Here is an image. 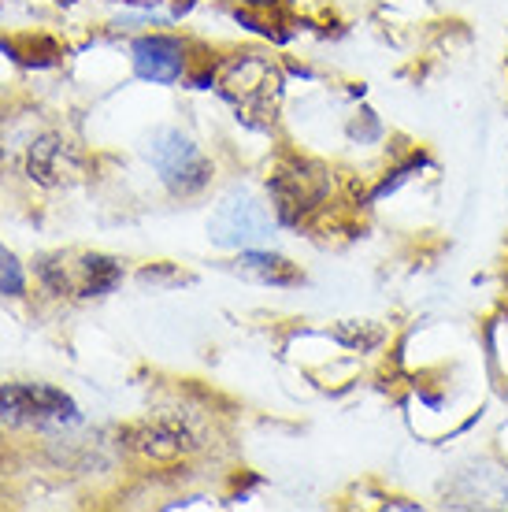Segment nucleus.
Returning <instances> with one entry per match:
<instances>
[{"mask_svg": "<svg viewBox=\"0 0 508 512\" xmlns=\"http://www.w3.org/2000/svg\"><path fill=\"white\" fill-rule=\"evenodd\" d=\"M271 231H275V219L264 201H256L249 190L227 193L208 223V234L219 249H253V245L267 242Z\"/></svg>", "mask_w": 508, "mask_h": 512, "instance_id": "f03ea898", "label": "nucleus"}, {"mask_svg": "<svg viewBox=\"0 0 508 512\" xmlns=\"http://www.w3.org/2000/svg\"><path fill=\"white\" fill-rule=\"evenodd\" d=\"M145 160L156 167L160 182L171 193H178V197H190V193L204 190L208 179H212V160L193 145V138H186L175 127H160L149 134Z\"/></svg>", "mask_w": 508, "mask_h": 512, "instance_id": "f257e3e1", "label": "nucleus"}, {"mask_svg": "<svg viewBox=\"0 0 508 512\" xmlns=\"http://www.w3.org/2000/svg\"><path fill=\"white\" fill-rule=\"evenodd\" d=\"M134 71L145 82H160V86H171L182 78L186 71V45L171 34H145V38L134 41Z\"/></svg>", "mask_w": 508, "mask_h": 512, "instance_id": "20e7f679", "label": "nucleus"}, {"mask_svg": "<svg viewBox=\"0 0 508 512\" xmlns=\"http://www.w3.org/2000/svg\"><path fill=\"white\" fill-rule=\"evenodd\" d=\"M245 8H271V4H279V0H242Z\"/></svg>", "mask_w": 508, "mask_h": 512, "instance_id": "9b49d317", "label": "nucleus"}, {"mask_svg": "<svg viewBox=\"0 0 508 512\" xmlns=\"http://www.w3.org/2000/svg\"><path fill=\"white\" fill-rule=\"evenodd\" d=\"M305 171L308 164H297L293 171H275L271 175V197H275V208H279V216L286 223L301 219V212H308V208H316L323 201V190H327L323 175H305Z\"/></svg>", "mask_w": 508, "mask_h": 512, "instance_id": "39448f33", "label": "nucleus"}, {"mask_svg": "<svg viewBox=\"0 0 508 512\" xmlns=\"http://www.w3.org/2000/svg\"><path fill=\"white\" fill-rule=\"evenodd\" d=\"M0 420L12 427L26 423H75L78 409L75 401L45 383H8L0 386Z\"/></svg>", "mask_w": 508, "mask_h": 512, "instance_id": "7ed1b4c3", "label": "nucleus"}, {"mask_svg": "<svg viewBox=\"0 0 508 512\" xmlns=\"http://www.w3.org/2000/svg\"><path fill=\"white\" fill-rule=\"evenodd\" d=\"M145 453L156 457V461H171V457H182L186 453V435L182 431H167V427H156L153 435L145 438Z\"/></svg>", "mask_w": 508, "mask_h": 512, "instance_id": "6e6552de", "label": "nucleus"}, {"mask_svg": "<svg viewBox=\"0 0 508 512\" xmlns=\"http://www.w3.org/2000/svg\"><path fill=\"white\" fill-rule=\"evenodd\" d=\"M238 271L256 282H271V286H293V282H301V271L293 268L286 256L260 253V249H242Z\"/></svg>", "mask_w": 508, "mask_h": 512, "instance_id": "423d86ee", "label": "nucleus"}, {"mask_svg": "<svg viewBox=\"0 0 508 512\" xmlns=\"http://www.w3.org/2000/svg\"><path fill=\"white\" fill-rule=\"evenodd\" d=\"M0 294H12V297H23L26 294V279H23V268H19V260H15L4 245H0Z\"/></svg>", "mask_w": 508, "mask_h": 512, "instance_id": "1a4fd4ad", "label": "nucleus"}, {"mask_svg": "<svg viewBox=\"0 0 508 512\" xmlns=\"http://www.w3.org/2000/svg\"><path fill=\"white\" fill-rule=\"evenodd\" d=\"M416 167H423V156H416V160H408L405 167H397V171H394V179H386V182H382L379 190H375V197H386V193H394L397 186H401V182H405L408 175L416 171Z\"/></svg>", "mask_w": 508, "mask_h": 512, "instance_id": "9d476101", "label": "nucleus"}, {"mask_svg": "<svg viewBox=\"0 0 508 512\" xmlns=\"http://www.w3.org/2000/svg\"><path fill=\"white\" fill-rule=\"evenodd\" d=\"M67 171V145L60 138H41L30 149V175L38 182H60Z\"/></svg>", "mask_w": 508, "mask_h": 512, "instance_id": "0eeeda50", "label": "nucleus"}]
</instances>
